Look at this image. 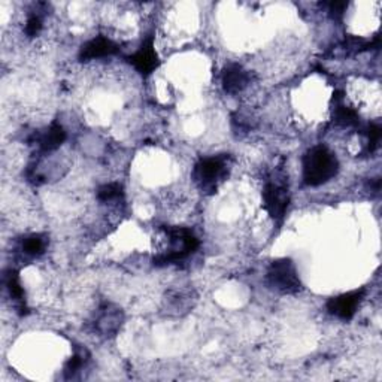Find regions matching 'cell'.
I'll return each instance as SVG.
<instances>
[{"mask_svg":"<svg viewBox=\"0 0 382 382\" xmlns=\"http://www.w3.org/2000/svg\"><path fill=\"white\" fill-rule=\"evenodd\" d=\"M199 248V241L194 236V233L183 229H166L163 245L159 255L155 257L157 264H169L175 262H181L188 255L193 254Z\"/></svg>","mask_w":382,"mask_h":382,"instance_id":"cell-1","label":"cell"},{"mask_svg":"<svg viewBox=\"0 0 382 382\" xmlns=\"http://www.w3.org/2000/svg\"><path fill=\"white\" fill-rule=\"evenodd\" d=\"M338 167V160L327 148L316 147L303 159V179L308 185H321L336 175Z\"/></svg>","mask_w":382,"mask_h":382,"instance_id":"cell-2","label":"cell"},{"mask_svg":"<svg viewBox=\"0 0 382 382\" xmlns=\"http://www.w3.org/2000/svg\"><path fill=\"white\" fill-rule=\"evenodd\" d=\"M267 284L283 295H295L300 291V279L295 263L290 258H279L267 271Z\"/></svg>","mask_w":382,"mask_h":382,"instance_id":"cell-3","label":"cell"},{"mask_svg":"<svg viewBox=\"0 0 382 382\" xmlns=\"http://www.w3.org/2000/svg\"><path fill=\"white\" fill-rule=\"evenodd\" d=\"M264 208L274 220H283L290 204L288 188L278 181H269L263 191Z\"/></svg>","mask_w":382,"mask_h":382,"instance_id":"cell-4","label":"cell"},{"mask_svg":"<svg viewBox=\"0 0 382 382\" xmlns=\"http://www.w3.org/2000/svg\"><path fill=\"white\" fill-rule=\"evenodd\" d=\"M226 171V162L221 157H208L196 164V183L204 190H213Z\"/></svg>","mask_w":382,"mask_h":382,"instance_id":"cell-5","label":"cell"},{"mask_svg":"<svg viewBox=\"0 0 382 382\" xmlns=\"http://www.w3.org/2000/svg\"><path fill=\"white\" fill-rule=\"evenodd\" d=\"M365 296V290H354L350 293L341 295L338 297H333L327 303V309L334 317L341 320H350L354 317L357 312V308L360 306V303Z\"/></svg>","mask_w":382,"mask_h":382,"instance_id":"cell-6","label":"cell"},{"mask_svg":"<svg viewBox=\"0 0 382 382\" xmlns=\"http://www.w3.org/2000/svg\"><path fill=\"white\" fill-rule=\"evenodd\" d=\"M118 51L117 45L108 38L99 36L92 41H88L84 47L81 48L80 59L81 60H94V59H102L108 57V55L115 54Z\"/></svg>","mask_w":382,"mask_h":382,"instance_id":"cell-7","label":"cell"},{"mask_svg":"<svg viewBox=\"0 0 382 382\" xmlns=\"http://www.w3.org/2000/svg\"><path fill=\"white\" fill-rule=\"evenodd\" d=\"M130 63L134 66V69L142 75L151 73L157 66H159V59L153 45V38L145 42L138 52H134L130 57Z\"/></svg>","mask_w":382,"mask_h":382,"instance_id":"cell-8","label":"cell"},{"mask_svg":"<svg viewBox=\"0 0 382 382\" xmlns=\"http://www.w3.org/2000/svg\"><path fill=\"white\" fill-rule=\"evenodd\" d=\"M121 323H122L121 312L114 306L106 305L105 308L100 309L96 318V330L104 336H112L118 332Z\"/></svg>","mask_w":382,"mask_h":382,"instance_id":"cell-9","label":"cell"},{"mask_svg":"<svg viewBox=\"0 0 382 382\" xmlns=\"http://www.w3.org/2000/svg\"><path fill=\"white\" fill-rule=\"evenodd\" d=\"M248 84V75L238 64L229 66L222 73V87L230 94H236L242 92V90Z\"/></svg>","mask_w":382,"mask_h":382,"instance_id":"cell-10","label":"cell"},{"mask_svg":"<svg viewBox=\"0 0 382 382\" xmlns=\"http://www.w3.org/2000/svg\"><path fill=\"white\" fill-rule=\"evenodd\" d=\"M64 139H66L64 129L60 125H57V122H54V125H51L47 130L39 134L36 138V143L42 153H51L54 150H57L64 142Z\"/></svg>","mask_w":382,"mask_h":382,"instance_id":"cell-11","label":"cell"},{"mask_svg":"<svg viewBox=\"0 0 382 382\" xmlns=\"http://www.w3.org/2000/svg\"><path fill=\"white\" fill-rule=\"evenodd\" d=\"M45 245H47V242H45L43 236H41V234H30V236H27V238L22 239V242H21V251L24 253L26 255L36 257V255H39V254L43 253Z\"/></svg>","mask_w":382,"mask_h":382,"instance_id":"cell-12","label":"cell"},{"mask_svg":"<svg viewBox=\"0 0 382 382\" xmlns=\"http://www.w3.org/2000/svg\"><path fill=\"white\" fill-rule=\"evenodd\" d=\"M5 284H6V288L9 291L10 297H13L17 303H20V305H22V303H24V290H22V287H21L18 275L13 271L8 272L6 278H5Z\"/></svg>","mask_w":382,"mask_h":382,"instance_id":"cell-13","label":"cell"},{"mask_svg":"<svg viewBox=\"0 0 382 382\" xmlns=\"http://www.w3.org/2000/svg\"><path fill=\"white\" fill-rule=\"evenodd\" d=\"M334 117H336V121L341 122V125H344V126H354L358 122L355 112L353 109H350V108H346L341 102L336 104Z\"/></svg>","mask_w":382,"mask_h":382,"instance_id":"cell-14","label":"cell"},{"mask_svg":"<svg viewBox=\"0 0 382 382\" xmlns=\"http://www.w3.org/2000/svg\"><path fill=\"white\" fill-rule=\"evenodd\" d=\"M121 185L120 184H106L104 187H100L99 191H97V197L99 200L105 201V204H108V201H114V200H118L120 196H121Z\"/></svg>","mask_w":382,"mask_h":382,"instance_id":"cell-15","label":"cell"},{"mask_svg":"<svg viewBox=\"0 0 382 382\" xmlns=\"http://www.w3.org/2000/svg\"><path fill=\"white\" fill-rule=\"evenodd\" d=\"M85 363V350L84 351H76L72 358L69 360V363H67L66 366V374L67 375H73L76 374L78 370H80Z\"/></svg>","mask_w":382,"mask_h":382,"instance_id":"cell-16","label":"cell"},{"mask_svg":"<svg viewBox=\"0 0 382 382\" xmlns=\"http://www.w3.org/2000/svg\"><path fill=\"white\" fill-rule=\"evenodd\" d=\"M42 29V18L39 14H31L27 20L26 33L29 36H36Z\"/></svg>","mask_w":382,"mask_h":382,"instance_id":"cell-17","label":"cell"},{"mask_svg":"<svg viewBox=\"0 0 382 382\" xmlns=\"http://www.w3.org/2000/svg\"><path fill=\"white\" fill-rule=\"evenodd\" d=\"M369 134V150L374 151L381 141V127L378 125H372L367 130Z\"/></svg>","mask_w":382,"mask_h":382,"instance_id":"cell-18","label":"cell"}]
</instances>
